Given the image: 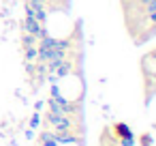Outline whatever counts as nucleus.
I'll list each match as a JSON object with an SVG mask.
<instances>
[{
	"label": "nucleus",
	"mask_w": 156,
	"mask_h": 146,
	"mask_svg": "<svg viewBox=\"0 0 156 146\" xmlns=\"http://www.w3.org/2000/svg\"><path fill=\"white\" fill-rule=\"evenodd\" d=\"M45 120L51 125L54 131H75V118H73V116H66V114H51V112H47Z\"/></svg>",
	"instance_id": "obj_1"
},
{
	"label": "nucleus",
	"mask_w": 156,
	"mask_h": 146,
	"mask_svg": "<svg viewBox=\"0 0 156 146\" xmlns=\"http://www.w3.org/2000/svg\"><path fill=\"white\" fill-rule=\"evenodd\" d=\"M22 32H28V35H32V37H37L39 41L47 35V28H45V24H41V22H37L34 17H30V15H26L24 17V24H22Z\"/></svg>",
	"instance_id": "obj_2"
},
{
	"label": "nucleus",
	"mask_w": 156,
	"mask_h": 146,
	"mask_svg": "<svg viewBox=\"0 0 156 146\" xmlns=\"http://www.w3.org/2000/svg\"><path fill=\"white\" fill-rule=\"evenodd\" d=\"M39 142H41V146H60L54 137H49V140H39Z\"/></svg>",
	"instance_id": "obj_7"
},
{
	"label": "nucleus",
	"mask_w": 156,
	"mask_h": 146,
	"mask_svg": "<svg viewBox=\"0 0 156 146\" xmlns=\"http://www.w3.org/2000/svg\"><path fill=\"white\" fill-rule=\"evenodd\" d=\"M39 122H41V118H39V114H37V116H32V120H30V125H32V127H39Z\"/></svg>",
	"instance_id": "obj_8"
},
{
	"label": "nucleus",
	"mask_w": 156,
	"mask_h": 146,
	"mask_svg": "<svg viewBox=\"0 0 156 146\" xmlns=\"http://www.w3.org/2000/svg\"><path fill=\"white\" fill-rule=\"evenodd\" d=\"M26 5L34 11H47V2H43V0H26Z\"/></svg>",
	"instance_id": "obj_4"
},
{
	"label": "nucleus",
	"mask_w": 156,
	"mask_h": 146,
	"mask_svg": "<svg viewBox=\"0 0 156 146\" xmlns=\"http://www.w3.org/2000/svg\"><path fill=\"white\" fill-rule=\"evenodd\" d=\"M24 58H26V62H37V45L24 47Z\"/></svg>",
	"instance_id": "obj_3"
},
{
	"label": "nucleus",
	"mask_w": 156,
	"mask_h": 146,
	"mask_svg": "<svg viewBox=\"0 0 156 146\" xmlns=\"http://www.w3.org/2000/svg\"><path fill=\"white\" fill-rule=\"evenodd\" d=\"M115 131H118V137H128V135H133V133H130V127L124 125V122L115 125Z\"/></svg>",
	"instance_id": "obj_6"
},
{
	"label": "nucleus",
	"mask_w": 156,
	"mask_h": 146,
	"mask_svg": "<svg viewBox=\"0 0 156 146\" xmlns=\"http://www.w3.org/2000/svg\"><path fill=\"white\" fill-rule=\"evenodd\" d=\"M37 43H39V39H37V37H32V35H28V32H22V47L37 45Z\"/></svg>",
	"instance_id": "obj_5"
},
{
	"label": "nucleus",
	"mask_w": 156,
	"mask_h": 146,
	"mask_svg": "<svg viewBox=\"0 0 156 146\" xmlns=\"http://www.w3.org/2000/svg\"><path fill=\"white\" fill-rule=\"evenodd\" d=\"M43 2H49V0H43Z\"/></svg>",
	"instance_id": "obj_9"
}]
</instances>
